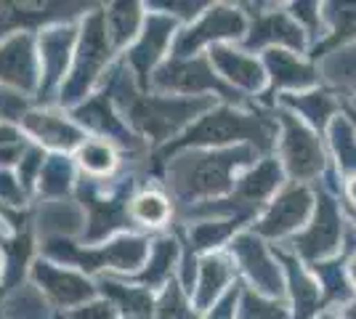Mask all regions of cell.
<instances>
[{"instance_id": "cell-6", "label": "cell", "mask_w": 356, "mask_h": 319, "mask_svg": "<svg viewBox=\"0 0 356 319\" xmlns=\"http://www.w3.org/2000/svg\"><path fill=\"white\" fill-rule=\"evenodd\" d=\"M351 277H354V282H356V261H354V266H351Z\"/></svg>"}, {"instance_id": "cell-2", "label": "cell", "mask_w": 356, "mask_h": 319, "mask_svg": "<svg viewBox=\"0 0 356 319\" xmlns=\"http://www.w3.org/2000/svg\"><path fill=\"white\" fill-rule=\"evenodd\" d=\"M306 208H309V197L303 192H293L274 205V211L268 213V218L261 229L268 234H282L287 229L298 227V221L306 215Z\"/></svg>"}, {"instance_id": "cell-8", "label": "cell", "mask_w": 356, "mask_h": 319, "mask_svg": "<svg viewBox=\"0 0 356 319\" xmlns=\"http://www.w3.org/2000/svg\"><path fill=\"white\" fill-rule=\"evenodd\" d=\"M325 319H332V317H325Z\"/></svg>"}, {"instance_id": "cell-5", "label": "cell", "mask_w": 356, "mask_h": 319, "mask_svg": "<svg viewBox=\"0 0 356 319\" xmlns=\"http://www.w3.org/2000/svg\"><path fill=\"white\" fill-rule=\"evenodd\" d=\"M348 192H351V197L356 199V181H351V186H348Z\"/></svg>"}, {"instance_id": "cell-7", "label": "cell", "mask_w": 356, "mask_h": 319, "mask_svg": "<svg viewBox=\"0 0 356 319\" xmlns=\"http://www.w3.org/2000/svg\"><path fill=\"white\" fill-rule=\"evenodd\" d=\"M351 319H356V311H354V314H351Z\"/></svg>"}, {"instance_id": "cell-4", "label": "cell", "mask_w": 356, "mask_h": 319, "mask_svg": "<svg viewBox=\"0 0 356 319\" xmlns=\"http://www.w3.org/2000/svg\"><path fill=\"white\" fill-rule=\"evenodd\" d=\"M80 163L90 173H106L115 167V154L104 144H86L80 152Z\"/></svg>"}, {"instance_id": "cell-3", "label": "cell", "mask_w": 356, "mask_h": 319, "mask_svg": "<svg viewBox=\"0 0 356 319\" xmlns=\"http://www.w3.org/2000/svg\"><path fill=\"white\" fill-rule=\"evenodd\" d=\"M134 215L144 224H163L165 218L170 215V205L163 195L157 192H147L141 197H136L134 202Z\"/></svg>"}, {"instance_id": "cell-1", "label": "cell", "mask_w": 356, "mask_h": 319, "mask_svg": "<svg viewBox=\"0 0 356 319\" xmlns=\"http://www.w3.org/2000/svg\"><path fill=\"white\" fill-rule=\"evenodd\" d=\"M284 154L293 165V173L296 176H309L316 167L322 165V152L316 149L314 138L300 131V128H290V138L284 144Z\"/></svg>"}]
</instances>
